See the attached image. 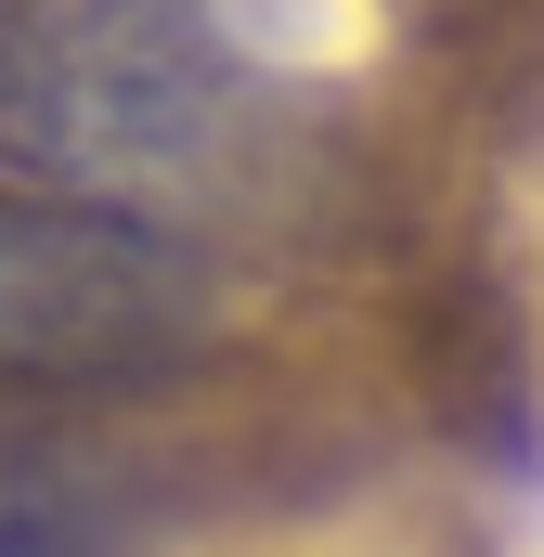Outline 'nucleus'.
<instances>
[{"label": "nucleus", "mask_w": 544, "mask_h": 557, "mask_svg": "<svg viewBox=\"0 0 544 557\" xmlns=\"http://www.w3.org/2000/svg\"><path fill=\"white\" fill-rule=\"evenodd\" d=\"M260 143V52L221 0H0V169L78 208L221 195Z\"/></svg>", "instance_id": "nucleus-1"}, {"label": "nucleus", "mask_w": 544, "mask_h": 557, "mask_svg": "<svg viewBox=\"0 0 544 557\" xmlns=\"http://www.w3.org/2000/svg\"><path fill=\"white\" fill-rule=\"evenodd\" d=\"M131 532H143V506L104 454L0 428V557H131Z\"/></svg>", "instance_id": "nucleus-3"}, {"label": "nucleus", "mask_w": 544, "mask_h": 557, "mask_svg": "<svg viewBox=\"0 0 544 557\" xmlns=\"http://www.w3.org/2000/svg\"><path fill=\"white\" fill-rule=\"evenodd\" d=\"M208 273L131 208L0 195V389H104L195 350Z\"/></svg>", "instance_id": "nucleus-2"}]
</instances>
